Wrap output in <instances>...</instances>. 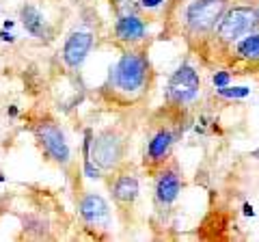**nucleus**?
Masks as SVG:
<instances>
[{"label":"nucleus","instance_id":"8","mask_svg":"<svg viewBox=\"0 0 259 242\" xmlns=\"http://www.w3.org/2000/svg\"><path fill=\"white\" fill-rule=\"evenodd\" d=\"M95 44V37L89 30H74L63 46V61L69 69H80Z\"/></svg>","mask_w":259,"mask_h":242},{"label":"nucleus","instance_id":"4","mask_svg":"<svg viewBox=\"0 0 259 242\" xmlns=\"http://www.w3.org/2000/svg\"><path fill=\"white\" fill-rule=\"evenodd\" d=\"M201 93V78L197 69L188 63H182L180 67L173 71L166 85V102L177 104V106H186L192 104Z\"/></svg>","mask_w":259,"mask_h":242},{"label":"nucleus","instance_id":"17","mask_svg":"<svg viewBox=\"0 0 259 242\" xmlns=\"http://www.w3.org/2000/svg\"><path fill=\"white\" fill-rule=\"evenodd\" d=\"M229 71H216V74L212 76V83H214V87L218 89V87H227L229 85Z\"/></svg>","mask_w":259,"mask_h":242},{"label":"nucleus","instance_id":"10","mask_svg":"<svg viewBox=\"0 0 259 242\" xmlns=\"http://www.w3.org/2000/svg\"><path fill=\"white\" fill-rule=\"evenodd\" d=\"M80 216H82L84 223L91 225V227H108L110 208L102 195L89 192V195H84L82 201H80Z\"/></svg>","mask_w":259,"mask_h":242},{"label":"nucleus","instance_id":"2","mask_svg":"<svg viewBox=\"0 0 259 242\" xmlns=\"http://www.w3.org/2000/svg\"><path fill=\"white\" fill-rule=\"evenodd\" d=\"M259 26V13L253 7H233V9H227L223 13V18L216 24V37L218 42H223L227 46H233L236 42H240L242 37H246L248 33Z\"/></svg>","mask_w":259,"mask_h":242},{"label":"nucleus","instance_id":"19","mask_svg":"<svg viewBox=\"0 0 259 242\" xmlns=\"http://www.w3.org/2000/svg\"><path fill=\"white\" fill-rule=\"evenodd\" d=\"M0 39H3V42H9V44H13V42H15V37H13V35H11L7 28L3 30V33H0Z\"/></svg>","mask_w":259,"mask_h":242},{"label":"nucleus","instance_id":"11","mask_svg":"<svg viewBox=\"0 0 259 242\" xmlns=\"http://www.w3.org/2000/svg\"><path fill=\"white\" fill-rule=\"evenodd\" d=\"M115 35L123 44H139L147 37V26H145V22L141 20L139 13L127 11V13H121L119 20L115 22Z\"/></svg>","mask_w":259,"mask_h":242},{"label":"nucleus","instance_id":"20","mask_svg":"<svg viewBox=\"0 0 259 242\" xmlns=\"http://www.w3.org/2000/svg\"><path fill=\"white\" fill-rule=\"evenodd\" d=\"M244 214L246 216H253L255 214V210H253V206H250V204H244Z\"/></svg>","mask_w":259,"mask_h":242},{"label":"nucleus","instance_id":"9","mask_svg":"<svg viewBox=\"0 0 259 242\" xmlns=\"http://www.w3.org/2000/svg\"><path fill=\"white\" fill-rule=\"evenodd\" d=\"M175 136L168 128H160L151 134V139L147 143V149H145V165L147 167H162L171 156Z\"/></svg>","mask_w":259,"mask_h":242},{"label":"nucleus","instance_id":"21","mask_svg":"<svg viewBox=\"0 0 259 242\" xmlns=\"http://www.w3.org/2000/svg\"><path fill=\"white\" fill-rule=\"evenodd\" d=\"M5 28H7V30L13 28V20H7V22H5Z\"/></svg>","mask_w":259,"mask_h":242},{"label":"nucleus","instance_id":"6","mask_svg":"<svg viewBox=\"0 0 259 242\" xmlns=\"http://www.w3.org/2000/svg\"><path fill=\"white\" fill-rule=\"evenodd\" d=\"M35 136H37L39 145L44 147V151L54 160V163H59L63 167L69 163L71 149H69L67 141H65L63 130L56 124H52V121H44V124H39L35 128Z\"/></svg>","mask_w":259,"mask_h":242},{"label":"nucleus","instance_id":"1","mask_svg":"<svg viewBox=\"0 0 259 242\" xmlns=\"http://www.w3.org/2000/svg\"><path fill=\"white\" fill-rule=\"evenodd\" d=\"M151 65L143 50H127L121 54L117 65L110 69L108 85L121 95L136 98L149 87Z\"/></svg>","mask_w":259,"mask_h":242},{"label":"nucleus","instance_id":"5","mask_svg":"<svg viewBox=\"0 0 259 242\" xmlns=\"http://www.w3.org/2000/svg\"><path fill=\"white\" fill-rule=\"evenodd\" d=\"M123 156H125V143L112 130L97 134L91 143V151H89V158L100 169H115L123 160Z\"/></svg>","mask_w":259,"mask_h":242},{"label":"nucleus","instance_id":"15","mask_svg":"<svg viewBox=\"0 0 259 242\" xmlns=\"http://www.w3.org/2000/svg\"><path fill=\"white\" fill-rule=\"evenodd\" d=\"M250 93V89L248 87H218V95L221 98H227V100H242V98H246V95Z\"/></svg>","mask_w":259,"mask_h":242},{"label":"nucleus","instance_id":"7","mask_svg":"<svg viewBox=\"0 0 259 242\" xmlns=\"http://www.w3.org/2000/svg\"><path fill=\"white\" fill-rule=\"evenodd\" d=\"M184 186V180H182V173L177 165L173 163L171 167H160V173H158V180H156V204L162 208H168L173 201L180 197Z\"/></svg>","mask_w":259,"mask_h":242},{"label":"nucleus","instance_id":"16","mask_svg":"<svg viewBox=\"0 0 259 242\" xmlns=\"http://www.w3.org/2000/svg\"><path fill=\"white\" fill-rule=\"evenodd\" d=\"M84 175L91 177V180H100V177H102V169L97 167L91 158H84Z\"/></svg>","mask_w":259,"mask_h":242},{"label":"nucleus","instance_id":"13","mask_svg":"<svg viewBox=\"0 0 259 242\" xmlns=\"http://www.w3.org/2000/svg\"><path fill=\"white\" fill-rule=\"evenodd\" d=\"M20 18H22L24 28H26L32 37H37V39H46V37H48V26H46L44 15L39 13V9H35L32 5L22 7Z\"/></svg>","mask_w":259,"mask_h":242},{"label":"nucleus","instance_id":"14","mask_svg":"<svg viewBox=\"0 0 259 242\" xmlns=\"http://www.w3.org/2000/svg\"><path fill=\"white\" fill-rule=\"evenodd\" d=\"M236 52L240 59L244 61H259V35L248 33L246 37H242L240 42H236Z\"/></svg>","mask_w":259,"mask_h":242},{"label":"nucleus","instance_id":"18","mask_svg":"<svg viewBox=\"0 0 259 242\" xmlns=\"http://www.w3.org/2000/svg\"><path fill=\"white\" fill-rule=\"evenodd\" d=\"M162 3H164V0H141V7L143 9H158Z\"/></svg>","mask_w":259,"mask_h":242},{"label":"nucleus","instance_id":"3","mask_svg":"<svg viewBox=\"0 0 259 242\" xmlns=\"http://www.w3.org/2000/svg\"><path fill=\"white\" fill-rule=\"evenodd\" d=\"M227 7H229V0H194V3L186 7L184 13L186 28L192 35L209 33V30L216 28V24L223 18Z\"/></svg>","mask_w":259,"mask_h":242},{"label":"nucleus","instance_id":"23","mask_svg":"<svg viewBox=\"0 0 259 242\" xmlns=\"http://www.w3.org/2000/svg\"><path fill=\"white\" fill-rule=\"evenodd\" d=\"M0 182H5V175L3 173H0Z\"/></svg>","mask_w":259,"mask_h":242},{"label":"nucleus","instance_id":"12","mask_svg":"<svg viewBox=\"0 0 259 242\" xmlns=\"http://www.w3.org/2000/svg\"><path fill=\"white\" fill-rule=\"evenodd\" d=\"M112 197L121 206H132L136 197H139V177L130 173L119 175L115 184H112Z\"/></svg>","mask_w":259,"mask_h":242},{"label":"nucleus","instance_id":"22","mask_svg":"<svg viewBox=\"0 0 259 242\" xmlns=\"http://www.w3.org/2000/svg\"><path fill=\"white\" fill-rule=\"evenodd\" d=\"M9 115H11V117H15V115H18V108L11 106V108H9Z\"/></svg>","mask_w":259,"mask_h":242}]
</instances>
